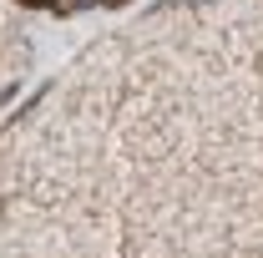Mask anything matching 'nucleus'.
Returning a JSON list of instances; mask_svg holds the SVG:
<instances>
[{
  "label": "nucleus",
  "instance_id": "nucleus-1",
  "mask_svg": "<svg viewBox=\"0 0 263 258\" xmlns=\"http://www.w3.org/2000/svg\"><path fill=\"white\" fill-rule=\"evenodd\" d=\"M0 258H263V0L152 5L26 101Z\"/></svg>",
  "mask_w": 263,
  "mask_h": 258
},
{
  "label": "nucleus",
  "instance_id": "nucleus-2",
  "mask_svg": "<svg viewBox=\"0 0 263 258\" xmlns=\"http://www.w3.org/2000/svg\"><path fill=\"white\" fill-rule=\"evenodd\" d=\"M31 5H61V10H71V5H91V0H31Z\"/></svg>",
  "mask_w": 263,
  "mask_h": 258
}]
</instances>
